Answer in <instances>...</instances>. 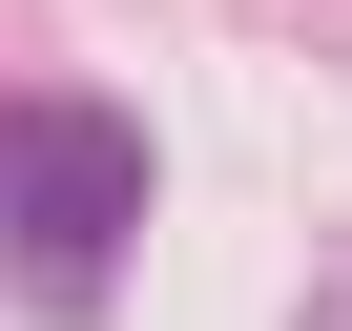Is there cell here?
Masks as SVG:
<instances>
[{
  "label": "cell",
  "instance_id": "cell-1",
  "mask_svg": "<svg viewBox=\"0 0 352 331\" xmlns=\"http://www.w3.org/2000/svg\"><path fill=\"white\" fill-rule=\"evenodd\" d=\"M145 228V124L124 104H21L0 124V269H21V310H104Z\"/></svg>",
  "mask_w": 352,
  "mask_h": 331
}]
</instances>
